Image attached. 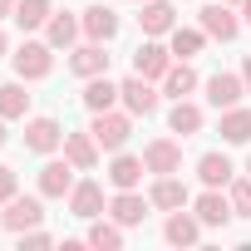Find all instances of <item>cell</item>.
Here are the masks:
<instances>
[{
  "label": "cell",
  "mask_w": 251,
  "mask_h": 251,
  "mask_svg": "<svg viewBox=\"0 0 251 251\" xmlns=\"http://www.w3.org/2000/svg\"><path fill=\"white\" fill-rule=\"evenodd\" d=\"M94 143L99 148H108V153H118L123 143H128V133H133V123L123 118V113H113V108H103V113H94Z\"/></svg>",
  "instance_id": "obj_1"
},
{
  "label": "cell",
  "mask_w": 251,
  "mask_h": 251,
  "mask_svg": "<svg viewBox=\"0 0 251 251\" xmlns=\"http://www.w3.org/2000/svg\"><path fill=\"white\" fill-rule=\"evenodd\" d=\"M40 222H45L40 197H20V192L10 197V207H5V212H0V226L15 231V236H20V231H30V226H40Z\"/></svg>",
  "instance_id": "obj_2"
},
{
  "label": "cell",
  "mask_w": 251,
  "mask_h": 251,
  "mask_svg": "<svg viewBox=\"0 0 251 251\" xmlns=\"http://www.w3.org/2000/svg\"><path fill=\"white\" fill-rule=\"evenodd\" d=\"M50 50H54V45H35V40L20 45V50H15V74H20V79H45V74L54 69V54H50Z\"/></svg>",
  "instance_id": "obj_3"
},
{
  "label": "cell",
  "mask_w": 251,
  "mask_h": 251,
  "mask_svg": "<svg viewBox=\"0 0 251 251\" xmlns=\"http://www.w3.org/2000/svg\"><path fill=\"white\" fill-rule=\"evenodd\" d=\"M202 30H207L212 40H222V45H226V40H236V35H241V20L222 5V0H207V5H202Z\"/></svg>",
  "instance_id": "obj_4"
},
{
  "label": "cell",
  "mask_w": 251,
  "mask_h": 251,
  "mask_svg": "<svg viewBox=\"0 0 251 251\" xmlns=\"http://www.w3.org/2000/svg\"><path fill=\"white\" fill-rule=\"evenodd\" d=\"M118 99L128 103V113H143V118L158 108V94H153V84H148L143 74H128V79H123V84H118Z\"/></svg>",
  "instance_id": "obj_5"
},
{
  "label": "cell",
  "mask_w": 251,
  "mask_h": 251,
  "mask_svg": "<svg viewBox=\"0 0 251 251\" xmlns=\"http://www.w3.org/2000/svg\"><path fill=\"white\" fill-rule=\"evenodd\" d=\"M143 163H148V173L168 177V173H177V168H182V148H177L173 138H153V143L143 148Z\"/></svg>",
  "instance_id": "obj_6"
},
{
  "label": "cell",
  "mask_w": 251,
  "mask_h": 251,
  "mask_svg": "<svg viewBox=\"0 0 251 251\" xmlns=\"http://www.w3.org/2000/svg\"><path fill=\"white\" fill-rule=\"evenodd\" d=\"M59 143H64V128H59L54 118H30L25 123V148L30 153H54Z\"/></svg>",
  "instance_id": "obj_7"
},
{
  "label": "cell",
  "mask_w": 251,
  "mask_h": 251,
  "mask_svg": "<svg viewBox=\"0 0 251 251\" xmlns=\"http://www.w3.org/2000/svg\"><path fill=\"white\" fill-rule=\"evenodd\" d=\"M79 25H84V35H89V40H94V45H108V40H113V35H118V15H113V10H108V5H89V10H84V20H79Z\"/></svg>",
  "instance_id": "obj_8"
},
{
  "label": "cell",
  "mask_w": 251,
  "mask_h": 251,
  "mask_svg": "<svg viewBox=\"0 0 251 251\" xmlns=\"http://www.w3.org/2000/svg\"><path fill=\"white\" fill-rule=\"evenodd\" d=\"M40 192L45 197H69L74 192V163L64 158V163H45L40 168Z\"/></svg>",
  "instance_id": "obj_9"
},
{
  "label": "cell",
  "mask_w": 251,
  "mask_h": 251,
  "mask_svg": "<svg viewBox=\"0 0 251 251\" xmlns=\"http://www.w3.org/2000/svg\"><path fill=\"white\" fill-rule=\"evenodd\" d=\"M173 69V59H168V50L163 45H138V54H133V74H143V79H163Z\"/></svg>",
  "instance_id": "obj_10"
},
{
  "label": "cell",
  "mask_w": 251,
  "mask_h": 251,
  "mask_svg": "<svg viewBox=\"0 0 251 251\" xmlns=\"http://www.w3.org/2000/svg\"><path fill=\"white\" fill-rule=\"evenodd\" d=\"M241 94H246V84H241L236 74H212V79H207V103H212V108H231Z\"/></svg>",
  "instance_id": "obj_11"
},
{
  "label": "cell",
  "mask_w": 251,
  "mask_h": 251,
  "mask_svg": "<svg viewBox=\"0 0 251 251\" xmlns=\"http://www.w3.org/2000/svg\"><path fill=\"white\" fill-rule=\"evenodd\" d=\"M108 212H113V222H118V226H138V222L148 217V202L128 187V192H118V197L108 202Z\"/></svg>",
  "instance_id": "obj_12"
},
{
  "label": "cell",
  "mask_w": 251,
  "mask_h": 251,
  "mask_svg": "<svg viewBox=\"0 0 251 251\" xmlns=\"http://www.w3.org/2000/svg\"><path fill=\"white\" fill-rule=\"evenodd\" d=\"M69 212H74V217H99V212H103V187H99V182H74Z\"/></svg>",
  "instance_id": "obj_13"
},
{
  "label": "cell",
  "mask_w": 251,
  "mask_h": 251,
  "mask_svg": "<svg viewBox=\"0 0 251 251\" xmlns=\"http://www.w3.org/2000/svg\"><path fill=\"white\" fill-rule=\"evenodd\" d=\"M69 69L74 74H84V79H94V74H108V54H103V45H84V50H74V59H69Z\"/></svg>",
  "instance_id": "obj_14"
},
{
  "label": "cell",
  "mask_w": 251,
  "mask_h": 251,
  "mask_svg": "<svg viewBox=\"0 0 251 251\" xmlns=\"http://www.w3.org/2000/svg\"><path fill=\"white\" fill-rule=\"evenodd\" d=\"M64 158H69L74 168H94V163H99L94 133H64Z\"/></svg>",
  "instance_id": "obj_15"
},
{
  "label": "cell",
  "mask_w": 251,
  "mask_h": 251,
  "mask_svg": "<svg viewBox=\"0 0 251 251\" xmlns=\"http://www.w3.org/2000/svg\"><path fill=\"white\" fill-rule=\"evenodd\" d=\"M143 173H148V163H143V158H113L108 182H113L118 192H128V187H138V182H143Z\"/></svg>",
  "instance_id": "obj_16"
},
{
  "label": "cell",
  "mask_w": 251,
  "mask_h": 251,
  "mask_svg": "<svg viewBox=\"0 0 251 251\" xmlns=\"http://www.w3.org/2000/svg\"><path fill=\"white\" fill-rule=\"evenodd\" d=\"M173 5H168V0H148V5H143V15H138V25H143V35H168L173 30Z\"/></svg>",
  "instance_id": "obj_17"
},
{
  "label": "cell",
  "mask_w": 251,
  "mask_h": 251,
  "mask_svg": "<svg viewBox=\"0 0 251 251\" xmlns=\"http://www.w3.org/2000/svg\"><path fill=\"white\" fill-rule=\"evenodd\" d=\"M113 99H118V84H108V74H94L89 89H84V108L103 113V108H113Z\"/></svg>",
  "instance_id": "obj_18"
},
{
  "label": "cell",
  "mask_w": 251,
  "mask_h": 251,
  "mask_svg": "<svg viewBox=\"0 0 251 251\" xmlns=\"http://www.w3.org/2000/svg\"><path fill=\"white\" fill-rule=\"evenodd\" d=\"M197 177H202L207 187H226V182H231V163H226V153H202V158H197Z\"/></svg>",
  "instance_id": "obj_19"
},
{
  "label": "cell",
  "mask_w": 251,
  "mask_h": 251,
  "mask_svg": "<svg viewBox=\"0 0 251 251\" xmlns=\"http://www.w3.org/2000/svg\"><path fill=\"white\" fill-rule=\"evenodd\" d=\"M226 217H231V202H226V197H222L217 187L197 197V222H202V226H222Z\"/></svg>",
  "instance_id": "obj_20"
},
{
  "label": "cell",
  "mask_w": 251,
  "mask_h": 251,
  "mask_svg": "<svg viewBox=\"0 0 251 251\" xmlns=\"http://www.w3.org/2000/svg\"><path fill=\"white\" fill-rule=\"evenodd\" d=\"M163 236H168L173 246H192V241L202 236V222H197V217H187V212H173V217H168V226H163Z\"/></svg>",
  "instance_id": "obj_21"
},
{
  "label": "cell",
  "mask_w": 251,
  "mask_h": 251,
  "mask_svg": "<svg viewBox=\"0 0 251 251\" xmlns=\"http://www.w3.org/2000/svg\"><path fill=\"white\" fill-rule=\"evenodd\" d=\"M148 202H153V207H168V212H177V207L187 202V187H182V182L168 173V177H158V182H153V197H148Z\"/></svg>",
  "instance_id": "obj_22"
},
{
  "label": "cell",
  "mask_w": 251,
  "mask_h": 251,
  "mask_svg": "<svg viewBox=\"0 0 251 251\" xmlns=\"http://www.w3.org/2000/svg\"><path fill=\"white\" fill-rule=\"evenodd\" d=\"M222 138H226V143H246V138H251V108H236V103H231V108L222 113Z\"/></svg>",
  "instance_id": "obj_23"
},
{
  "label": "cell",
  "mask_w": 251,
  "mask_h": 251,
  "mask_svg": "<svg viewBox=\"0 0 251 251\" xmlns=\"http://www.w3.org/2000/svg\"><path fill=\"white\" fill-rule=\"evenodd\" d=\"M45 30H50V45H54V50H69V45L79 40V30H84V25H79L74 15H50V20H45Z\"/></svg>",
  "instance_id": "obj_24"
},
{
  "label": "cell",
  "mask_w": 251,
  "mask_h": 251,
  "mask_svg": "<svg viewBox=\"0 0 251 251\" xmlns=\"http://www.w3.org/2000/svg\"><path fill=\"white\" fill-rule=\"evenodd\" d=\"M163 89H168L173 99H187V94L197 89V74H192V64H173V69L163 74Z\"/></svg>",
  "instance_id": "obj_25"
},
{
  "label": "cell",
  "mask_w": 251,
  "mask_h": 251,
  "mask_svg": "<svg viewBox=\"0 0 251 251\" xmlns=\"http://www.w3.org/2000/svg\"><path fill=\"white\" fill-rule=\"evenodd\" d=\"M30 108V94L20 84H0V118H25Z\"/></svg>",
  "instance_id": "obj_26"
},
{
  "label": "cell",
  "mask_w": 251,
  "mask_h": 251,
  "mask_svg": "<svg viewBox=\"0 0 251 251\" xmlns=\"http://www.w3.org/2000/svg\"><path fill=\"white\" fill-rule=\"evenodd\" d=\"M168 123H173V133H182V138H187V133H197V128H202V108H197V103H187V99H177V108H173V118H168Z\"/></svg>",
  "instance_id": "obj_27"
},
{
  "label": "cell",
  "mask_w": 251,
  "mask_h": 251,
  "mask_svg": "<svg viewBox=\"0 0 251 251\" xmlns=\"http://www.w3.org/2000/svg\"><path fill=\"white\" fill-rule=\"evenodd\" d=\"M89 246H99V251H118V246H123V231H118L113 222H94V226H89Z\"/></svg>",
  "instance_id": "obj_28"
},
{
  "label": "cell",
  "mask_w": 251,
  "mask_h": 251,
  "mask_svg": "<svg viewBox=\"0 0 251 251\" xmlns=\"http://www.w3.org/2000/svg\"><path fill=\"white\" fill-rule=\"evenodd\" d=\"M15 20H20L25 30L45 25V20H50V0H20V5H15Z\"/></svg>",
  "instance_id": "obj_29"
},
{
  "label": "cell",
  "mask_w": 251,
  "mask_h": 251,
  "mask_svg": "<svg viewBox=\"0 0 251 251\" xmlns=\"http://www.w3.org/2000/svg\"><path fill=\"white\" fill-rule=\"evenodd\" d=\"M202 40H207L202 30H173V54H182V59H187V54H197V50H202Z\"/></svg>",
  "instance_id": "obj_30"
},
{
  "label": "cell",
  "mask_w": 251,
  "mask_h": 251,
  "mask_svg": "<svg viewBox=\"0 0 251 251\" xmlns=\"http://www.w3.org/2000/svg\"><path fill=\"white\" fill-rule=\"evenodd\" d=\"M231 212H236V217H251V177L231 182Z\"/></svg>",
  "instance_id": "obj_31"
},
{
  "label": "cell",
  "mask_w": 251,
  "mask_h": 251,
  "mask_svg": "<svg viewBox=\"0 0 251 251\" xmlns=\"http://www.w3.org/2000/svg\"><path fill=\"white\" fill-rule=\"evenodd\" d=\"M15 187H20V182H15V168H0V202H10Z\"/></svg>",
  "instance_id": "obj_32"
},
{
  "label": "cell",
  "mask_w": 251,
  "mask_h": 251,
  "mask_svg": "<svg viewBox=\"0 0 251 251\" xmlns=\"http://www.w3.org/2000/svg\"><path fill=\"white\" fill-rule=\"evenodd\" d=\"M241 84H246V94H251V54L241 59Z\"/></svg>",
  "instance_id": "obj_33"
},
{
  "label": "cell",
  "mask_w": 251,
  "mask_h": 251,
  "mask_svg": "<svg viewBox=\"0 0 251 251\" xmlns=\"http://www.w3.org/2000/svg\"><path fill=\"white\" fill-rule=\"evenodd\" d=\"M15 5H20V0H0V20H5V15H15Z\"/></svg>",
  "instance_id": "obj_34"
},
{
  "label": "cell",
  "mask_w": 251,
  "mask_h": 251,
  "mask_svg": "<svg viewBox=\"0 0 251 251\" xmlns=\"http://www.w3.org/2000/svg\"><path fill=\"white\" fill-rule=\"evenodd\" d=\"M241 20H246V25H251V0H241Z\"/></svg>",
  "instance_id": "obj_35"
},
{
  "label": "cell",
  "mask_w": 251,
  "mask_h": 251,
  "mask_svg": "<svg viewBox=\"0 0 251 251\" xmlns=\"http://www.w3.org/2000/svg\"><path fill=\"white\" fill-rule=\"evenodd\" d=\"M5 50H10V45H5V35H0V59H5Z\"/></svg>",
  "instance_id": "obj_36"
},
{
  "label": "cell",
  "mask_w": 251,
  "mask_h": 251,
  "mask_svg": "<svg viewBox=\"0 0 251 251\" xmlns=\"http://www.w3.org/2000/svg\"><path fill=\"white\" fill-rule=\"evenodd\" d=\"M0 143H5V118H0Z\"/></svg>",
  "instance_id": "obj_37"
},
{
  "label": "cell",
  "mask_w": 251,
  "mask_h": 251,
  "mask_svg": "<svg viewBox=\"0 0 251 251\" xmlns=\"http://www.w3.org/2000/svg\"><path fill=\"white\" fill-rule=\"evenodd\" d=\"M246 177H251V158H246Z\"/></svg>",
  "instance_id": "obj_38"
},
{
  "label": "cell",
  "mask_w": 251,
  "mask_h": 251,
  "mask_svg": "<svg viewBox=\"0 0 251 251\" xmlns=\"http://www.w3.org/2000/svg\"><path fill=\"white\" fill-rule=\"evenodd\" d=\"M222 5H231V0H222Z\"/></svg>",
  "instance_id": "obj_39"
}]
</instances>
